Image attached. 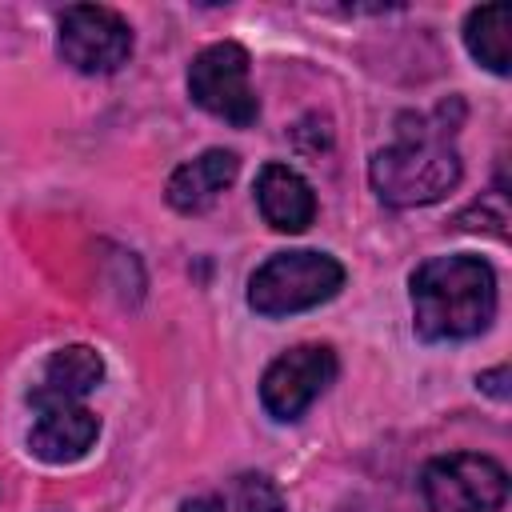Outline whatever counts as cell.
<instances>
[{
  "instance_id": "cell-1",
  "label": "cell",
  "mask_w": 512,
  "mask_h": 512,
  "mask_svg": "<svg viewBox=\"0 0 512 512\" xmlns=\"http://www.w3.org/2000/svg\"><path fill=\"white\" fill-rule=\"evenodd\" d=\"M412 328L420 340H468L496 316V272L488 260L456 252L424 260L412 280Z\"/></svg>"
},
{
  "instance_id": "cell-2",
  "label": "cell",
  "mask_w": 512,
  "mask_h": 512,
  "mask_svg": "<svg viewBox=\"0 0 512 512\" xmlns=\"http://www.w3.org/2000/svg\"><path fill=\"white\" fill-rule=\"evenodd\" d=\"M448 124H416L400 128V140L380 148L368 164V180L376 196L392 208L436 204L460 184V152L452 148Z\"/></svg>"
},
{
  "instance_id": "cell-3",
  "label": "cell",
  "mask_w": 512,
  "mask_h": 512,
  "mask_svg": "<svg viewBox=\"0 0 512 512\" xmlns=\"http://www.w3.org/2000/svg\"><path fill=\"white\" fill-rule=\"evenodd\" d=\"M344 288V264L316 248L276 252L248 280V308L260 316H292L332 300Z\"/></svg>"
},
{
  "instance_id": "cell-4",
  "label": "cell",
  "mask_w": 512,
  "mask_h": 512,
  "mask_svg": "<svg viewBox=\"0 0 512 512\" xmlns=\"http://www.w3.org/2000/svg\"><path fill=\"white\" fill-rule=\"evenodd\" d=\"M248 48L236 40L208 44L188 64V96L216 120L248 128L260 116V100L248 84Z\"/></svg>"
},
{
  "instance_id": "cell-5",
  "label": "cell",
  "mask_w": 512,
  "mask_h": 512,
  "mask_svg": "<svg viewBox=\"0 0 512 512\" xmlns=\"http://www.w3.org/2000/svg\"><path fill=\"white\" fill-rule=\"evenodd\" d=\"M420 492L432 512H496L508 500V472L492 456L452 452L424 464Z\"/></svg>"
},
{
  "instance_id": "cell-6",
  "label": "cell",
  "mask_w": 512,
  "mask_h": 512,
  "mask_svg": "<svg viewBox=\"0 0 512 512\" xmlns=\"http://www.w3.org/2000/svg\"><path fill=\"white\" fill-rule=\"evenodd\" d=\"M56 48L64 64L84 76H108L132 56V28L116 8L104 4H72L60 16Z\"/></svg>"
},
{
  "instance_id": "cell-7",
  "label": "cell",
  "mask_w": 512,
  "mask_h": 512,
  "mask_svg": "<svg viewBox=\"0 0 512 512\" xmlns=\"http://www.w3.org/2000/svg\"><path fill=\"white\" fill-rule=\"evenodd\" d=\"M332 380H336V352L328 344H296L264 368L260 404L276 420H300Z\"/></svg>"
},
{
  "instance_id": "cell-8",
  "label": "cell",
  "mask_w": 512,
  "mask_h": 512,
  "mask_svg": "<svg viewBox=\"0 0 512 512\" xmlns=\"http://www.w3.org/2000/svg\"><path fill=\"white\" fill-rule=\"evenodd\" d=\"M36 412L40 416L28 432V452L44 464H72L100 436V420L84 404H48Z\"/></svg>"
},
{
  "instance_id": "cell-9",
  "label": "cell",
  "mask_w": 512,
  "mask_h": 512,
  "mask_svg": "<svg viewBox=\"0 0 512 512\" xmlns=\"http://www.w3.org/2000/svg\"><path fill=\"white\" fill-rule=\"evenodd\" d=\"M104 380V360L96 348L88 344H68L56 348L40 372V380L28 392L32 408H48V404H80L96 384Z\"/></svg>"
},
{
  "instance_id": "cell-10",
  "label": "cell",
  "mask_w": 512,
  "mask_h": 512,
  "mask_svg": "<svg viewBox=\"0 0 512 512\" xmlns=\"http://www.w3.org/2000/svg\"><path fill=\"white\" fill-rule=\"evenodd\" d=\"M256 204L268 228L276 232H304L316 220V196L312 184L288 168V164H264L256 176Z\"/></svg>"
},
{
  "instance_id": "cell-11",
  "label": "cell",
  "mask_w": 512,
  "mask_h": 512,
  "mask_svg": "<svg viewBox=\"0 0 512 512\" xmlns=\"http://www.w3.org/2000/svg\"><path fill=\"white\" fill-rule=\"evenodd\" d=\"M236 172H240V156L232 148H208L196 160H184L168 176V204L176 212H184V216L204 212L236 180Z\"/></svg>"
},
{
  "instance_id": "cell-12",
  "label": "cell",
  "mask_w": 512,
  "mask_h": 512,
  "mask_svg": "<svg viewBox=\"0 0 512 512\" xmlns=\"http://www.w3.org/2000/svg\"><path fill=\"white\" fill-rule=\"evenodd\" d=\"M464 44L472 60H480L488 72L508 76L512 68V8L508 4H480L464 20Z\"/></svg>"
},
{
  "instance_id": "cell-13",
  "label": "cell",
  "mask_w": 512,
  "mask_h": 512,
  "mask_svg": "<svg viewBox=\"0 0 512 512\" xmlns=\"http://www.w3.org/2000/svg\"><path fill=\"white\" fill-rule=\"evenodd\" d=\"M228 512H284V496L280 488L260 476V472H244L228 484V492H220Z\"/></svg>"
},
{
  "instance_id": "cell-14",
  "label": "cell",
  "mask_w": 512,
  "mask_h": 512,
  "mask_svg": "<svg viewBox=\"0 0 512 512\" xmlns=\"http://www.w3.org/2000/svg\"><path fill=\"white\" fill-rule=\"evenodd\" d=\"M180 512H228V504L220 492H200V496H188L180 504Z\"/></svg>"
},
{
  "instance_id": "cell-15",
  "label": "cell",
  "mask_w": 512,
  "mask_h": 512,
  "mask_svg": "<svg viewBox=\"0 0 512 512\" xmlns=\"http://www.w3.org/2000/svg\"><path fill=\"white\" fill-rule=\"evenodd\" d=\"M504 380H508V368L500 364V368H492V372H484V376H480L476 384H480L484 392H492L496 400H504V396H508V388H504Z\"/></svg>"
}]
</instances>
